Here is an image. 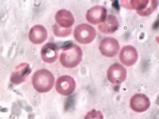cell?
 <instances>
[{
    "label": "cell",
    "instance_id": "30bf717a",
    "mask_svg": "<svg viewBox=\"0 0 159 119\" xmlns=\"http://www.w3.org/2000/svg\"><path fill=\"white\" fill-rule=\"evenodd\" d=\"M31 72V69L28 64H20L16 68L15 71L11 73V81L16 85L20 84L25 81Z\"/></svg>",
    "mask_w": 159,
    "mask_h": 119
},
{
    "label": "cell",
    "instance_id": "8fae6325",
    "mask_svg": "<svg viewBox=\"0 0 159 119\" xmlns=\"http://www.w3.org/2000/svg\"><path fill=\"white\" fill-rule=\"evenodd\" d=\"M41 56L44 62L47 63H53L58 57V48L55 44L48 43L42 47Z\"/></svg>",
    "mask_w": 159,
    "mask_h": 119
},
{
    "label": "cell",
    "instance_id": "5b68a950",
    "mask_svg": "<svg viewBox=\"0 0 159 119\" xmlns=\"http://www.w3.org/2000/svg\"><path fill=\"white\" fill-rule=\"evenodd\" d=\"M107 78L112 84H120L125 81L126 69L121 64L115 63L111 65L107 71Z\"/></svg>",
    "mask_w": 159,
    "mask_h": 119
},
{
    "label": "cell",
    "instance_id": "2e32d148",
    "mask_svg": "<svg viewBox=\"0 0 159 119\" xmlns=\"http://www.w3.org/2000/svg\"><path fill=\"white\" fill-rule=\"evenodd\" d=\"M157 6H158V1H154V0H151V1H149L147 5L143 9L137 11L141 16H148L156 10Z\"/></svg>",
    "mask_w": 159,
    "mask_h": 119
},
{
    "label": "cell",
    "instance_id": "9c48e42d",
    "mask_svg": "<svg viewBox=\"0 0 159 119\" xmlns=\"http://www.w3.org/2000/svg\"><path fill=\"white\" fill-rule=\"evenodd\" d=\"M107 17V10L103 7L97 6L91 7L87 11L86 19L88 22L93 24L103 22Z\"/></svg>",
    "mask_w": 159,
    "mask_h": 119
},
{
    "label": "cell",
    "instance_id": "ac0fdd59",
    "mask_svg": "<svg viewBox=\"0 0 159 119\" xmlns=\"http://www.w3.org/2000/svg\"><path fill=\"white\" fill-rule=\"evenodd\" d=\"M84 119H104V117L100 111L93 109L87 113Z\"/></svg>",
    "mask_w": 159,
    "mask_h": 119
},
{
    "label": "cell",
    "instance_id": "e0dca14e",
    "mask_svg": "<svg viewBox=\"0 0 159 119\" xmlns=\"http://www.w3.org/2000/svg\"><path fill=\"white\" fill-rule=\"evenodd\" d=\"M53 31L56 36L61 37H67L71 34L72 29L71 28H62L60 27L57 24H55L53 26Z\"/></svg>",
    "mask_w": 159,
    "mask_h": 119
},
{
    "label": "cell",
    "instance_id": "7c38bea8",
    "mask_svg": "<svg viewBox=\"0 0 159 119\" xmlns=\"http://www.w3.org/2000/svg\"><path fill=\"white\" fill-rule=\"evenodd\" d=\"M29 39L32 43L40 44L46 40L47 31L43 26L36 25L31 28L29 32Z\"/></svg>",
    "mask_w": 159,
    "mask_h": 119
},
{
    "label": "cell",
    "instance_id": "ba28073f",
    "mask_svg": "<svg viewBox=\"0 0 159 119\" xmlns=\"http://www.w3.org/2000/svg\"><path fill=\"white\" fill-rule=\"evenodd\" d=\"M120 61L125 66L131 67L137 61L138 55L135 48L132 46H126L121 50L119 56Z\"/></svg>",
    "mask_w": 159,
    "mask_h": 119
},
{
    "label": "cell",
    "instance_id": "52a82bcc",
    "mask_svg": "<svg viewBox=\"0 0 159 119\" xmlns=\"http://www.w3.org/2000/svg\"><path fill=\"white\" fill-rule=\"evenodd\" d=\"M150 99L146 95L137 93L133 95L130 101V106L132 110L142 113L147 110L150 106Z\"/></svg>",
    "mask_w": 159,
    "mask_h": 119
},
{
    "label": "cell",
    "instance_id": "8992f818",
    "mask_svg": "<svg viewBox=\"0 0 159 119\" xmlns=\"http://www.w3.org/2000/svg\"><path fill=\"white\" fill-rule=\"evenodd\" d=\"M120 49L118 41L113 38H106L99 45V50L102 55L107 57H113L117 54Z\"/></svg>",
    "mask_w": 159,
    "mask_h": 119
},
{
    "label": "cell",
    "instance_id": "4fadbf2b",
    "mask_svg": "<svg viewBox=\"0 0 159 119\" xmlns=\"http://www.w3.org/2000/svg\"><path fill=\"white\" fill-rule=\"evenodd\" d=\"M57 24L64 29H69L74 24L75 19L70 11L66 10L59 11L55 15Z\"/></svg>",
    "mask_w": 159,
    "mask_h": 119
},
{
    "label": "cell",
    "instance_id": "5bb4252c",
    "mask_svg": "<svg viewBox=\"0 0 159 119\" xmlns=\"http://www.w3.org/2000/svg\"><path fill=\"white\" fill-rule=\"evenodd\" d=\"M119 24L118 20L113 15H108L101 24L98 26V29L101 32L105 34H111L117 29Z\"/></svg>",
    "mask_w": 159,
    "mask_h": 119
},
{
    "label": "cell",
    "instance_id": "9a60e30c",
    "mask_svg": "<svg viewBox=\"0 0 159 119\" xmlns=\"http://www.w3.org/2000/svg\"><path fill=\"white\" fill-rule=\"evenodd\" d=\"M148 0H134V1H121L122 6L127 9H134L137 11L143 9L147 5Z\"/></svg>",
    "mask_w": 159,
    "mask_h": 119
},
{
    "label": "cell",
    "instance_id": "6da1fadb",
    "mask_svg": "<svg viewBox=\"0 0 159 119\" xmlns=\"http://www.w3.org/2000/svg\"><path fill=\"white\" fill-rule=\"evenodd\" d=\"M83 52L79 46L75 44H70L63 50L60 61L62 66L66 68H74L77 67L82 61Z\"/></svg>",
    "mask_w": 159,
    "mask_h": 119
},
{
    "label": "cell",
    "instance_id": "3957f363",
    "mask_svg": "<svg viewBox=\"0 0 159 119\" xmlns=\"http://www.w3.org/2000/svg\"><path fill=\"white\" fill-rule=\"evenodd\" d=\"M75 38L80 43L89 44L96 38V31L94 27L87 24L79 25L74 30Z\"/></svg>",
    "mask_w": 159,
    "mask_h": 119
},
{
    "label": "cell",
    "instance_id": "7a4b0ae2",
    "mask_svg": "<svg viewBox=\"0 0 159 119\" xmlns=\"http://www.w3.org/2000/svg\"><path fill=\"white\" fill-rule=\"evenodd\" d=\"M54 82L53 74L47 69H40L35 72L32 77V85L39 93H46L51 90Z\"/></svg>",
    "mask_w": 159,
    "mask_h": 119
},
{
    "label": "cell",
    "instance_id": "277c9868",
    "mask_svg": "<svg viewBox=\"0 0 159 119\" xmlns=\"http://www.w3.org/2000/svg\"><path fill=\"white\" fill-rule=\"evenodd\" d=\"M76 86V82L74 78L67 75L59 77L55 85L56 91L64 96H69L73 93Z\"/></svg>",
    "mask_w": 159,
    "mask_h": 119
}]
</instances>
